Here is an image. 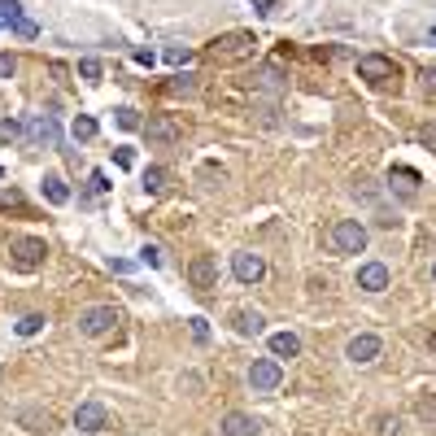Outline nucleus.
<instances>
[{"label": "nucleus", "mask_w": 436, "mask_h": 436, "mask_svg": "<svg viewBox=\"0 0 436 436\" xmlns=\"http://www.w3.org/2000/svg\"><path fill=\"white\" fill-rule=\"evenodd\" d=\"M424 144H436V127H424Z\"/></svg>", "instance_id": "nucleus-36"}, {"label": "nucleus", "mask_w": 436, "mask_h": 436, "mask_svg": "<svg viewBox=\"0 0 436 436\" xmlns=\"http://www.w3.org/2000/svg\"><path fill=\"white\" fill-rule=\"evenodd\" d=\"M379 349H384V345H379V336L366 332V336H353L345 353H349V362H375V358H379Z\"/></svg>", "instance_id": "nucleus-12"}, {"label": "nucleus", "mask_w": 436, "mask_h": 436, "mask_svg": "<svg viewBox=\"0 0 436 436\" xmlns=\"http://www.w3.org/2000/svg\"><path fill=\"white\" fill-rule=\"evenodd\" d=\"M0 26H9V31H18L22 39H35L39 35V26L22 13V5L18 0H0Z\"/></svg>", "instance_id": "nucleus-4"}, {"label": "nucleus", "mask_w": 436, "mask_h": 436, "mask_svg": "<svg viewBox=\"0 0 436 436\" xmlns=\"http://www.w3.org/2000/svg\"><path fill=\"white\" fill-rule=\"evenodd\" d=\"M26 135H31L35 144H48V148L61 144V127H57V118H52V114H35L31 122H26Z\"/></svg>", "instance_id": "nucleus-9"}, {"label": "nucleus", "mask_w": 436, "mask_h": 436, "mask_svg": "<svg viewBox=\"0 0 436 436\" xmlns=\"http://www.w3.org/2000/svg\"><path fill=\"white\" fill-rule=\"evenodd\" d=\"M70 135H75V140H92V135H97V118H92V114H79L75 127H70Z\"/></svg>", "instance_id": "nucleus-19"}, {"label": "nucleus", "mask_w": 436, "mask_h": 436, "mask_svg": "<svg viewBox=\"0 0 436 436\" xmlns=\"http://www.w3.org/2000/svg\"><path fill=\"white\" fill-rule=\"evenodd\" d=\"M197 83H192V79H175V83H170V92H179V97H184V92H192Z\"/></svg>", "instance_id": "nucleus-31"}, {"label": "nucleus", "mask_w": 436, "mask_h": 436, "mask_svg": "<svg viewBox=\"0 0 436 436\" xmlns=\"http://www.w3.org/2000/svg\"><path fill=\"white\" fill-rule=\"evenodd\" d=\"M13 266H18V270H35L39 262H44V240H35V236H26V240H13Z\"/></svg>", "instance_id": "nucleus-7"}, {"label": "nucleus", "mask_w": 436, "mask_h": 436, "mask_svg": "<svg viewBox=\"0 0 436 436\" xmlns=\"http://www.w3.org/2000/svg\"><path fill=\"white\" fill-rule=\"evenodd\" d=\"M114 161H118L122 170H131L135 166V153H131V148H114Z\"/></svg>", "instance_id": "nucleus-29"}, {"label": "nucleus", "mask_w": 436, "mask_h": 436, "mask_svg": "<svg viewBox=\"0 0 436 436\" xmlns=\"http://www.w3.org/2000/svg\"><path fill=\"white\" fill-rule=\"evenodd\" d=\"M75 428L79 432H88V436H97L109 428V410L101 402H79V410H75Z\"/></svg>", "instance_id": "nucleus-5"}, {"label": "nucleus", "mask_w": 436, "mask_h": 436, "mask_svg": "<svg viewBox=\"0 0 436 436\" xmlns=\"http://www.w3.org/2000/svg\"><path fill=\"white\" fill-rule=\"evenodd\" d=\"M279 379H284V371H279V362H275V358H257V362H253V371H249V384H253L257 393L279 388Z\"/></svg>", "instance_id": "nucleus-10"}, {"label": "nucleus", "mask_w": 436, "mask_h": 436, "mask_svg": "<svg viewBox=\"0 0 436 436\" xmlns=\"http://www.w3.org/2000/svg\"><path fill=\"white\" fill-rule=\"evenodd\" d=\"M13 70H18V61H13V52H0V79H9Z\"/></svg>", "instance_id": "nucleus-30"}, {"label": "nucleus", "mask_w": 436, "mask_h": 436, "mask_svg": "<svg viewBox=\"0 0 436 436\" xmlns=\"http://www.w3.org/2000/svg\"><path fill=\"white\" fill-rule=\"evenodd\" d=\"M223 432H227V436H257V432H262V424H257L253 415H240V410H231V415L223 419Z\"/></svg>", "instance_id": "nucleus-14"}, {"label": "nucleus", "mask_w": 436, "mask_h": 436, "mask_svg": "<svg viewBox=\"0 0 436 436\" xmlns=\"http://www.w3.org/2000/svg\"><path fill=\"white\" fill-rule=\"evenodd\" d=\"M22 131H26V127H22V122H13V118H5V122H0V140H18Z\"/></svg>", "instance_id": "nucleus-22"}, {"label": "nucleus", "mask_w": 436, "mask_h": 436, "mask_svg": "<svg viewBox=\"0 0 436 436\" xmlns=\"http://www.w3.org/2000/svg\"><path fill=\"white\" fill-rule=\"evenodd\" d=\"M140 262H144V266H161V249H157V244H144V249H140Z\"/></svg>", "instance_id": "nucleus-24"}, {"label": "nucleus", "mask_w": 436, "mask_h": 436, "mask_svg": "<svg viewBox=\"0 0 436 436\" xmlns=\"http://www.w3.org/2000/svg\"><path fill=\"white\" fill-rule=\"evenodd\" d=\"M188 279H192V288H197V293H210L214 284H218V262H214L210 253L192 257V262H188Z\"/></svg>", "instance_id": "nucleus-8"}, {"label": "nucleus", "mask_w": 436, "mask_h": 436, "mask_svg": "<svg viewBox=\"0 0 436 436\" xmlns=\"http://www.w3.org/2000/svg\"><path fill=\"white\" fill-rule=\"evenodd\" d=\"M118 127H127V131H135V127H140V118H135V109H118Z\"/></svg>", "instance_id": "nucleus-28"}, {"label": "nucleus", "mask_w": 436, "mask_h": 436, "mask_svg": "<svg viewBox=\"0 0 436 436\" xmlns=\"http://www.w3.org/2000/svg\"><path fill=\"white\" fill-rule=\"evenodd\" d=\"M253 9H257V13H270L275 5H270V0H253Z\"/></svg>", "instance_id": "nucleus-35"}, {"label": "nucleus", "mask_w": 436, "mask_h": 436, "mask_svg": "<svg viewBox=\"0 0 436 436\" xmlns=\"http://www.w3.org/2000/svg\"><path fill=\"white\" fill-rule=\"evenodd\" d=\"M39 327H44V315H26V319L18 323V336H35Z\"/></svg>", "instance_id": "nucleus-21"}, {"label": "nucleus", "mask_w": 436, "mask_h": 436, "mask_svg": "<svg viewBox=\"0 0 436 436\" xmlns=\"http://www.w3.org/2000/svg\"><path fill=\"white\" fill-rule=\"evenodd\" d=\"M301 353V340H297L293 332H275L270 336V358H297Z\"/></svg>", "instance_id": "nucleus-15"}, {"label": "nucleus", "mask_w": 436, "mask_h": 436, "mask_svg": "<svg viewBox=\"0 0 436 436\" xmlns=\"http://www.w3.org/2000/svg\"><path fill=\"white\" fill-rule=\"evenodd\" d=\"M332 249L336 253H362L366 249V227L353 223V218H340L332 227Z\"/></svg>", "instance_id": "nucleus-2"}, {"label": "nucleus", "mask_w": 436, "mask_h": 436, "mask_svg": "<svg viewBox=\"0 0 436 436\" xmlns=\"http://www.w3.org/2000/svg\"><path fill=\"white\" fill-rule=\"evenodd\" d=\"M131 57H135V61H140V66H153V52H148V48H135V52H131Z\"/></svg>", "instance_id": "nucleus-34"}, {"label": "nucleus", "mask_w": 436, "mask_h": 436, "mask_svg": "<svg viewBox=\"0 0 436 436\" xmlns=\"http://www.w3.org/2000/svg\"><path fill=\"white\" fill-rule=\"evenodd\" d=\"M253 44H257V39L249 31H231V35H218L210 44V57L214 61H244L253 52Z\"/></svg>", "instance_id": "nucleus-1"}, {"label": "nucleus", "mask_w": 436, "mask_h": 436, "mask_svg": "<svg viewBox=\"0 0 436 436\" xmlns=\"http://www.w3.org/2000/svg\"><path fill=\"white\" fill-rule=\"evenodd\" d=\"M0 210H22V192H0Z\"/></svg>", "instance_id": "nucleus-26"}, {"label": "nucleus", "mask_w": 436, "mask_h": 436, "mask_svg": "<svg viewBox=\"0 0 436 436\" xmlns=\"http://www.w3.org/2000/svg\"><path fill=\"white\" fill-rule=\"evenodd\" d=\"M358 75L366 83H388V79H397V66L388 57H379V52H366V57H358Z\"/></svg>", "instance_id": "nucleus-6"}, {"label": "nucleus", "mask_w": 436, "mask_h": 436, "mask_svg": "<svg viewBox=\"0 0 436 436\" xmlns=\"http://www.w3.org/2000/svg\"><path fill=\"white\" fill-rule=\"evenodd\" d=\"M188 327H192V340H210V323L201 319V315H197V319H188Z\"/></svg>", "instance_id": "nucleus-25"}, {"label": "nucleus", "mask_w": 436, "mask_h": 436, "mask_svg": "<svg viewBox=\"0 0 436 436\" xmlns=\"http://www.w3.org/2000/svg\"><path fill=\"white\" fill-rule=\"evenodd\" d=\"M428 39H436V26H432V31H428Z\"/></svg>", "instance_id": "nucleus-37"}, {"label": "nucleus", "mask_w": 436, "mask_h": 436, "mask_svg": "<svg viewBox=\"0 0 436 436\" xmlns=\"http://www.w3.org/2000/svg\"><path fill=\"white\" fill-rule=\"evenodd\" d=\"M144 131H148V140H166V144L175 140V135H179V127H175L170 118H148V127H144Z\"/></svg>", "instance_id": "nucleus-18"}, {"label": "nucleus", "mask_w": 436, "mask_h": 436, "mask_svg": "<svg viewBox=\"0 0 436 436\" xmlns=\"http://www.w3.org/2000/svg\"><path fill=\"white\" fill-rule=\"evenodd\" d=\"M44 197L52 201V206H66V201H70V188H66L61 175H44Z\"/></svg>", "instance_id": "nucleus-16"}, {"label": "nucleus", "mask_w": 436, "mask_h": 436, "mask_svg": "<svg viewBox=\"0 0 436 436\" xmlns=\"http://www.w3.org/2000/svg\"><path fill=\"white\" fill-rule=\"evenodd\" d=\"M424 92H428V97H436V70H424Z\"/></svg>", "instance_id": "nucleus-32"}, {"label": "nucleus", "mask_w": 436, "mask_h": 436, "mask_svg": "<svg viewBox=\"0 0 436 436\" xmlns=\"http://www.w3.org/2000/svg\"><path fill=\"white\" fill-rule=\"evenodd\" d=\"M432 279H436V266H432Z\"/></svg>", "instance_id": "nucleus-38"}, {"label": "nucleus", "mask_w": 436, "mask_h": 436, "mask_svg": "<svg viewBox=\"0 0 436 436\" xmlns=\"http://www.w3.org/2000/svg\"><path fill=\"white\" fill-rule=\"evenodd\" d=\"M118 327V310L114 306H92L79 315V332L83 336H105V332H114Z\"/></svg>", "instance_id": "nucleus-3"}, {"label": "nucleus", "mask_w": 436, "mask_h": 436, "mask_svg": "<svg viewBox=\"0 0 436 436\" xmlns=\"http://www.w3.org/2000/svg\"><path fill=\"white\" fill-rule=\"evenodd\" d=\"M105 188H109V179H105V170H97V175H92V192H105Z\"/></svg>", "instance_id": "nucleus-33"}, {"label": "nucleus", "mask_w": 436, "mask_h": 436, "mask_svg": "<svg viewBox=\"0 0 436 436\" xmlns=\"http://www.w3.org/2000/svg\"><path fill=\"white\" fill-rule=\"evenodd\" d=\"M231 270H236L240 284H257V279L266 275V262L257 253H236V257H231Z\"/></svg>", "instance_id": "nucleus-11"}, {"label": "nucleus", "mask_w": 436, "mask_h": 436, "mask_svg": "<svg viewBox=\"0 0 436 436\" xmlns=\"http://www.w3.org/2000/svg\"><path fill=\"white\" fill-rule=\"evenodd\" d=\"M358 288L384 293V288H388V266H384V262H366V266L358 270Z\"/></svg>", "instance_id": "nucleus-13"}, {"label": "nucleus", "mask_w": 436, "mask_h": 436, "mask_svg": "<svg viewBox=\"0 0 436 436\" xmlns=\"http://www.w3.org/2000/svg\"><path fill=\"white\" fill-rule=\"evenodd\" d=\"M144 188H148V192H161V188H166V170H161V166H148V170H144Z\"/></svg>", "instance_id": "nucleus-20"}, {"label": "nucleus", "mask_w": 436, "mask_h": 436, "mask_svg": "<svg viewBox=\"0 0 436 436\" xmlns=\"http://www.w3.org/2000/svg\"><path fill=\"white\" fill-rule=\"evenodd\" d=\"M79 75H83V79H101V61L97 57H83V61H79Z\"/></svg>", "instance_id": "nucleus-23"}, {"label": "nucleus", "mask_w": 436, "mask_h": 436, "mask_svg": "<svg viewBox=\"0 0 436 436\" xmlns=\"http://www.w3.org/2000/svg\"><path fill=\"white\" fill-rule=\"evenodd\" d=\"M262 327H266V319L257 315V310H240V315H236V332L240 336H257Z\"/></svg>", "instance_id": "nucleus-17"}, {"label": "nucleus", "mask_w": 436, "mask_h": 436, "mask_svg": "<svg viewBox=\"0 0 436 436\" xmlns=\"http://www.w3.org/2000/svg\"><path fill=\"white\" fill-rule=\"evenodd\" d=\"M166 61L170 66H188V61H192V52H188V48H166Z\"/></svg>", "instance_id": "nucleus-27"}]
</instances>
